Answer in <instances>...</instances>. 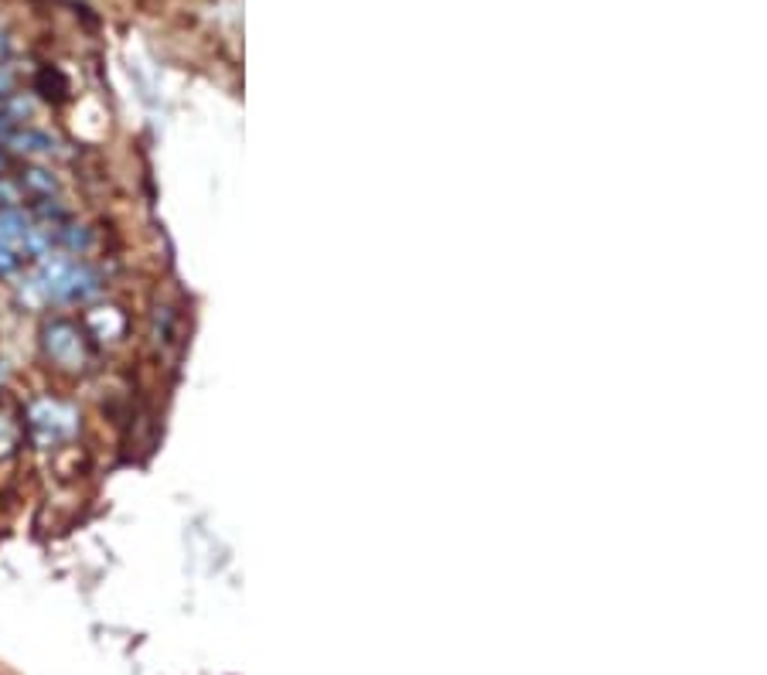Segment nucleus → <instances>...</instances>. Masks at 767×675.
Segmentation results:
<instances>
[{"label": "nucleus", "mask_w": 767, "mask_h": 675, "mask_svg": "<svg viewBox=\"0 0 767 675\" xmlns=\"http://www.w3.org/2000/svg\"><path fill=\"white\" fill-rule=\"evenodd\" d=\"M41 349L51 365H59L66 372H82L92 362V338L86 327H79L69 317H51L41 327Z\"/></svg>", "instance_id": "obj_2"}, {"label": "nucleus", "mask_w": 767, "mask_h": 675, "mask_svg": "<svg viewBox=\"0 0 767 675\" xmlns=\"http://www.w3.org/2000/svg\"><path fill=\"white\" fill-rule=\"evenodd\" d=\"M28 270L24 256L11 246H0V280H14Z\"/></svg>", "instance_id": "obj_8"}, {"label": "nucleus", "mask_w": 767, "mask_h": 675, "mask_svg": "<svg viewBox=\"0 0 767 675\" xmlns=\"http://www.w3.org/2000/svg\"><path fill=\"white\" fill-rule=\"evenodd\" d=\"M24 433L38 447L51 450L79 433V413L62 400H35L24 413Z\"/></svg>", "instance_id": "obj_3"}, {"label": "nucleus", "mask_w": 767, "mask_h": 675, "mask_svg": "<svg viewBox=\"0 0 767 675\" xmlns=\"http://www.w3.org/2000/svg\"><path fill=\"white\" fill-rule=\"evenodd\" d=\"M0 382H4V362H0Z\"/></svg>", "instance_id": "obj_11"}, {"label": "nucleus", "mask_w": 767, "mask_h": 675, "mask_svg": "<svg viewBox=\"0 0 767 675\" xmlns=\"http://www.w3.org/2000/svg\"><path fill=\"white\" fill-rule=\"evenodd\" d=\"M18 178V188L24 195V205L31 202H45V198H55L59 195V178H55L48 167H38V164H24L21 172H14Z\"/></svg>", "instance_id": "obj_4"}, {"label": "nucleus", "mask_w": 767, "mask_h": 675, "mask_svg": "<svg viewBox=\"0 0 767 675\" xmlns=\"http://www.w3.org/2000/svg\"><path fill=\"white\" fill-rule=\"evenodd\" d=\"M102 294V273L69 253H48L31 266V273L21 280L18 297L28 307H48V304H89Z\"/></svg>", "instance_id": "obj_1"}, {"label": "nucleus", "mask_w": 767, "mask_h": 675, "mask_svg": "<svg viewBox=\"0 0 767 675\" xmlns=\"http://www.w3.org/2000/svg\"><path fill=\"white\" fill-rule=\"evenodd\" d=\"M24 437V417L14 400L0 397V461H8Z\"/></svg>", "instance_id": "obj_6"}, {"label": "nucleus", "mask_w": 767, "mask_h": 675, "mask_svg": "<svg viewBox=\"0 0 767 675\" xmlns=\"http://www.w3.org/2000/svg\"><path fill=\"white\" fill-rule=\"evenodd\" d=\"M0 147H8L14 157H48L55 154V137L35 127H18L14 134H8L0 140Z\"/></svg>", "instance_id": "obj_5"}, {"label": "nucleus", "mask_w": 767, "mask_h": 675, "mask_svg": "<svg viewBox=\"0 0 767 675\" xmlns=\"http://www.w3.org/2000/svg\"><path fill=\"white\" fill-rule=\"evenodd\" d=\"M14 164H18V157H14L8 147H0V178L11 175V172H14Z\"/></svg>", "instance_id": "obj_10"}, {"label": "nucleus", "mask_w": 767, "mask_h": 675, "mask_svg": "<svg viewBox=\"0 0 767 675\" xmlns=\"http://www.w3.org/2000/svg\"><path fill=\"white\" fill-rule=\"evenodd\" d=\"M86 331L96 342H120L127 331V321L117 307H99L86 317Z\"/></svg>", "instance_id": "obj_7"}, {"label": "nucleus", "mask_w": 767, "mask_h": 675, "mask_svg": "<svg viewBox=\"0 0 767 675\" xmlns=\"http://www.w3.org/2000/svg\"><path fill=\"white\" fill-rule=\"evenodd\" d=\"M14 96V72L8 66H0V102Z\"/></svg>", "instance_id": "obj_9"}]
</instances>
